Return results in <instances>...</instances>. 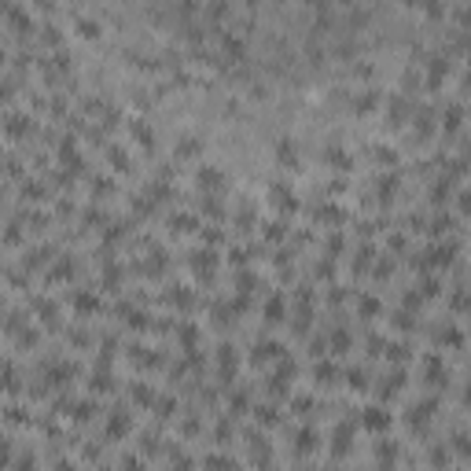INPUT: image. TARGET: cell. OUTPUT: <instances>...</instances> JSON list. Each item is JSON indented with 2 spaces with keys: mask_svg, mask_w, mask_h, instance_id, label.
<instances>
[{
  "mask_svg": "<svg viewBox=\"0 0 471 471\" xmlns=\"http://www.w3.org/2000/svg\"><path fill=\"white\" fill-rule=\"evenodd\" d=\"M78 30H81L85 37H96V33H100V22H96L92 15H78Z\"/></svg>",
  "mask_w": 471,
  "mask_h": 471,
  "instance_id": "6da1fadb",
  "label": "cell"
},
{
  "mask_svg": "<svg viewBox=\"0 0 471 471\" xmlns=\"http://www.w3.org/2000/svg\"><path fill=\"white\" fill-rule=\"evenodd\" d=\"M365 423H368V427H379V423H387V412H379V409H368Z\"/></svg>",
  "mask_w": 471,
  "mask_h": 471,
  "instance_id": "7a4b0ae2",
  "label": "cell"
}]
</instances>
